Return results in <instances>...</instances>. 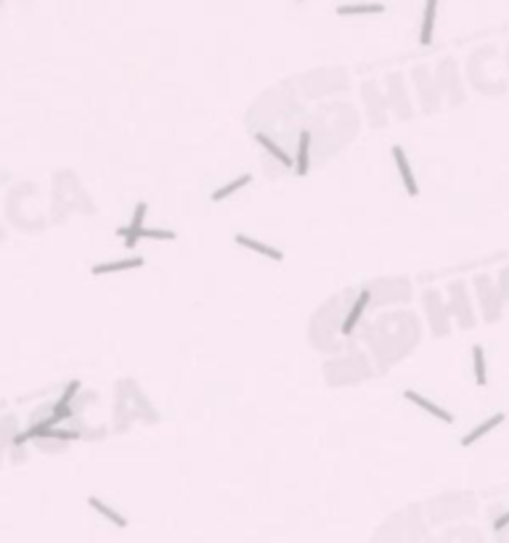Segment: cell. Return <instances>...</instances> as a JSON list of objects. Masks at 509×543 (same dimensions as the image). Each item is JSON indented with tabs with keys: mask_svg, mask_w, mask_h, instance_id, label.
Wrapping results in <instances>:
<instances>
[{
	"mask_svg": "<svg viewBox=\"0 0 509 543\" xmlns=\"http://www.w3.org/2000/svg\"><path fill=\"white\" fill-rule=\"evenodd\" d=\"M403 398H406L408 403H414L417 408H422L424 413H430L432 419L443 422V424H451V422H454V413H451V411H446V408H441L438 403L427 400V398H424V395H419L417 390H403Z\"/></svg>",
	"mask_w": 509,
	"mask_h": 543,
	"instance_id": "9a60e30c",
	"label": "cell"
},
{
	"mask_svg": "<svg viewBox=\"0 0 509 543\" xmlns=\"http://www.w3.org/2000/svg\"><path fill=\"white\" fill-rule=\"evenodd\" d=\"M435 19H438V0H427L422 14V30H419V43L424 48L432 45V34H435Z\"/></svg>",
	"mask_w": 509,
	"mask_h": 543,
	"instance_id": "d6986e66",
	"label": "cell"
},
{
	"mask_svg": "<svg viewBox=\"0 0 509 543\" xmlns=\"http://www.w3.org/2000/svg\"><path fill=\"white\" fill-rule=\"evenodd\" d=\"M88 506H90V509H96V511H99V514H101L103 520H109V522H112V525H114V527H128V520H125V517H122V514H119L117 509H112L109 504H103L101 498H96V495H90V498H88Z\"/></svg>",
	"mask_w": 509,
	"mask_h": 543,
	"instance_id": "603a6c76",
	"label": "cell"
},
{
	"mask_svg": "<svg viewBox=\"0 0 509 543\" xmlns=\"http://www.w3.org/2000/svg\"><path fill=\"white\" fill-rule=\"evenodd\" d=\"M310 146H313V133L306 127L297 136V156H295V167H292L300 178H306L310 172Z\"/></svg>",
	"mask_w": 509,
	"mask_h": 543,
	"instance_id": "ac0fdd59",
	"label": "cell"
},
{
	"mask_svg": "<svg viewBox=\"0 0 509 543\" xmlns=\"http://www.w3.org/2000/svg\"><path fill=\"white\" fill-rule=\"evenodd\" d=\"M353 294H356V289H342L337 294H332L329 300H323L321 305L316 307V313L310 316L308 340L323 356H335L342 350L339 329H342V321H345V313L350 307Z\"/></svg>",
	"mask_w": 509,
	"mask_h": 543,
	"instance_id": "7a4b0ae2",
	"label": "cell"
},
{
	"mask_svg": "<svg viewBox=\"0 0 509 543\" xmlns=\"http://www.w3.org/2000/svg\"><path fill=\"white\" fill-rule=\"evenodd\" d=\"M499 291H501L504 300H509V268H504L501 276H499Z\"/></svg>",
	"mask_w": 509,
	"mask_h": 543,
	"instance_id": "4316f807",
	"label": "cell"
},
{
	"mask_svg": "<svg viewBox=\"0 0 509 543\" xmlns=\"http://www.w3.org/2000/svg\"><path fill=\"white\" fill-rule=\"evenodd\" d=\"M374 363L372 358L366 356L361 347L350 345V350H339L332 358L323 360V376L329 387H348V385H358L374 376Z\"/></svg>",
	"mask_w": 509,
	"mask_h": 543,
	"instance_id": "3957f363",
	"label": "cell"
},
{
	"mask_svg": "<svg viewBox=\"0 0 509 543\" xmlns=\"http://www.w3.org/2000/svg\"><path fill=\"white\" fill-rule=\"evenodd\" d=\"M234 241H237L239 247H244V249L254 252V255L266 257V260H273V263H281V260H284V252H281V249H276V247L266 244V241H257V238L247 236V234H237Z\"/></svg>",
	"mask_w": 509,
	"mask_h": 543,
	"instance_id": "e0dca14e",
	"label": "cell"
},
{
	"mask_svg": "<svg viewBox=\"0 0 509 543\" xmlns=\"http://www.w3.org/2000/svg\"><path fill=\"white\" fill-rule=\"evenodd\" d=\"M114 419H117V432H122V429L130 427L133 419L157 424L159 422V413L149 403V398L143 395V390L138 387V382H133V379H119L117 400H114Z\"/></svg>",
	"mask_w": 509,
	"mask_h": 543,
	"instance_id": "277c9868",
	"label": "cell"
},
{
	"mask_svg": "<svg viewBox=\"0 0 509 543\" xmlns=\"http://www.w3.org/2000/svg\"><path fill=\"white\" fill-rule=\"evenodd\" d=\"M146 209H149V204L138 202L136 209H133L130 223H128V225H122V228H117V236L125 241V247H128V249H136V244L141 241V231L146 228Z\"/></svg>",
	"mask_w": 509,
	"mask_h": 543,
	"instance_id": "7c38bea8",
	"label": "cell"
},
{
	"mask_svg": "<svg viewBox=\"0 0 509 543\" xmlns=\"http://www.w3.org/2000/svg\"><path fill=\"white\" fill-rule=\"evenodd\" d=\"M385 88H388V93H385V99L390 103L392 109H395V114L398 117L408 119L411 117V106H408V96H406V88H403V77L401 74H388V80H385Z\"/></svg>",
	"mask_w": 509,
	"mask_h": 543,
	"instance_id": "8fae6325",
	"label": "cell"
},
{
	"mask_svg": "<svg viewBox=\"0 0 509 543\" xmlns=\"http://www.w3.org/2000/svg\"><path fill=\"white\" fill-rule=\"evenodd\" d=\"M297 3H303V0H297Z\"/></svg>",
	"mask_w": 509,
	"mask_h": 543,
	"instance_id": "f546056e",
	"label": "cell"
},
{
	"mask_svg": "<svg viewBox=\"0 0 509 543\" xmlns=\"http://www.w3.org/2000/svg\"><path fill=\"white\" fill-rule=\"evenodd\" d=\"M385 14L382 3H345L337 6V17H377Z\"/></svg>",
	"mask_w": 509,
	"mask_h": 543,
	"instance_id": "ffe728a7",
	"label": "cell"
},
{
	"mask_svg": "<svg viewBox=\"0 0 509 543\" xmlns=\"http://www.w3.org/2000/svg\"><path fill=\"white\" fill-rule=\"evenodd\" d=\"M504 419H507L504 413H493L491 419H486V422H483V424H477L475 429H472V432H467V435L461 438V445H464V448H470V445H475V442L480 440V438H486V435H488L491 429H496V427L501 424Z\"/></svg>",
	"mask_w": 509,
	"mask_h": 543,
	"instance_id": "44dd1931",
	"label": "cell"
},
{
	"mask_svg": "<svg viewBox=\"0 0 509 543\" xmlns=\"http://www.w3.org/2000/svg\"><path fill=\"white\" fill-rule=\"evenodd\" d=\"M369 291H372V303L379 307L411 300V284L406 278H379L369 287Z\"/></svg>",
	"mask_w": 509,
	"mask_h": 543,
	"instance_id": "52a82bcc",
	"label": "cell"
},
{
	"mask_svg": "<svg viewBox=\"0 0 509 543\" xmlns=\"http://www.w3.org/2000/svg\"><path fill=\"white\" fill-rule=\"evenodd\" d=\"M369 305H372V291H369V287L356 289V294H353V300H350V307H348V313H345L342 329H339V337H342V342H348V345H356V331L361 329L363 318H366Z\"/></svg>",
	"mask_w": 509,
	"mask_h": 543,
	"instance_id": "5b68a950",
	"label": "cell"
},
{
	"mask_svg": "<svg viewBox=\"0 0 509 543\" xmlns=\"http://www.w3.org/2000/svg\"><path fill=\"white\" fill-rule=\"evenodd\" d=\"M17 435H19L17 419H14V416H6V419L0 422V442H3V445H11Z\"/></svg>",
	"mask_w": 509,
	"mask_h": 543,
	"instance_id": "d4e9b609",
	"label": "cell"
},
{
	"mask_svg": "<svg viewBox=\"0 0 509 543\" xmlns=\"http://www.w3.org/2000/svg\"><path fill=\"white\" fill-rule=\"evenodd\" d=\"M361 96H363V106H366V114L372 119V125H388V99L382 93V88L377 85L374 80H366L361 85Z\"/></svg>",
	"mask_w": 509,
	"mask_h": 543,
	"instance_id": "30bf717a",
	"label": "cell"
},
{
	"mask_svg": "<svg viewBox=\"0 0 509 543\" xmlns=\"http://www.w3.org/2000/svg\"><path fill=\"white\" fill-rule=\"evenodd\" d=\"M254 143H257L263 152L268 154L273 162H279L284 170H292V167H295V159H292V156H289V154L281 149V143H279L276 138L268 136V133H260V130H257V133H254Z\"/></svg>",
	"mask_w": 509,
	"mask_h": 543,
	"instance_id": "5bb4252c",
	"label": "cell"
},
{
	"mask_svg": "<svg viewBox=\"0 0 509 543\" xmlns=\"http://www.w3.org/2000/svg\"><path fill=\"white\" fill-rule=\"evenodd\" d=\"M3 448H6V445H3V442H0V458H3Z\"/></svg>",
	"mask_w": 509,
	"mask_h": 543,
	"instance_id": "f1b7e54d",
	"label": "cell"
},
{
	"mask_svg": "<svg viewBox=\"0 0 509 543\" xmlns=\"http://www.w3.org/2000/svg\"><path fill=\"white\" fill-rule=\"evenodd\" d=\"M175 231L170 228H143L141 231V238H154V241H175Z\"/></svg>",
	"mask_w": 509,
	"mask_h": 543,
	"instance_id": "484cf974",
	"label": "cell"
},
{
	"mask_svg": "<svg viewBox=\"0 0 509 543\" xmlns=\"http://www.w3.org/2000/svg\"><path fill=\"white\" fill-rule=\"evenodd\" d=\"M504 527H509V511H507V514H501V517L493 522V530H496V533H501Z\"/></svg>",
	"mask_w": 509,
	"mask_h": 543,
	"instance_id": "83f0119b",
	"label": "cell"
},
{
	"mask_svg": "<svg viewBox=\"0 0 509 543\" xmlns=\"http://www.w3.org/2000/svg\"><path fill=\"white\" fill-rule=\"evenodd\" d=\"M143 268V257H122V260H106V263H96L90 273L93 276H109V273H125V271H138Z\"/></svg>",
	"mask_w": 509,
	"mask_h": 543,
	"instance_id": "2e32d148",
	"label": "cell"
},
{
	"mask_svg": "<svg viewBox=\"0 0 509 543\" xmlns=\"http://www.w3.org/2000/svg\"><path fill=\"white\" fill-rule=\"evenodd\" d=\"M422 303H424V313H427V323H430L432 334H435V337H448V334H451V313H448V305L443 303L441 291H438V289H427Z\"/></svg>",
	"mask_w": 509,
	"mask_h": 543,
	"instance_id": "8992f818",
	"label": "cell"
},
{
	"mask_svg": "<svg viewBox=\"0 0 509 543\" xmlns=\"http://www.w3.org/2000/svg\"><path fill=\"white\" fill-rule=\"evenodd\" d=\"M472 369H475V382L480 387H486L488 385V373H486V350H483V345L472 347Z\"/></svg>",
	"mask_w": 509,
	"mask_h": 543,
	"instance_id": "cb8c5ba5",
	"label": "cell"
},
{
	"mask_svg": "<svg viewBox=\"0 0 509 543\" xmlns=\"http://www.w3.org/2000/svg\"><path fill=\"white\" fill-rule=\"evenodd\" d=\"M448 313L457 318V323L461 329H472L475 326V310H472V303H470V294H467V284L464 281H454L448 287Z\"/></svg>",
	"mask_w": 509,
	"mask_h": 543,
	"instance_id": "9c48e42d",
	"label": "cell"
},
{
	"mask_svg": "<svg viewBox=\"0 0 509 543\" xmlns=\"http://www.w3.org/2000/svg\"><path fill=\"white\" fill-rule=\"evenodd\" d=\"M250 183H252V175H250V172H244V175H239V178H234V181H228L226 186L215 188L210 199H212V202H226L228 196H234V194H239L241 188H244V186H250Z\"/></svg>",
	"mask_w": 509,
	"mask_h": 543,
	"instance_id": "7402d4cb",
	"label": "cell"
},
{
	"mask_svg": "<svg viewBox=\"0 0 509 543\" xmlns=\"http://www.w3.org/2000/svg\"><path fill=\"white\" fill-rule=\"evenodd\" d=\"M361 340L366 342L372 363L377 371H388L392 363L406 358L419 342V321L408 310H395L363 323Z\"/></svg>",
	"mask_w": 509,
	"mask_h": 543,
	"instance_id": "6da1fadb",
	"label": "cell"
},
{
	"mask_svg": "<svg viewBox=\"0 0 509 543\" xmlns=\"http://www.w3.org/2000/svg\"><path fill=\"white\" fill-rule=\"evenodd\" d=\"M475 289H477V300H480V310H483V321H499L501 318V291L496 289V284L491 281V276L480 273L475 276Z\"/></svg>",
	"mask_w": 509,
	"mask_h": 543,
	"instance_id": "ba28073f",
	"label": "cell"
},
{
	"mask_svg": "<svg viewBox=\"0 0 509 543\" xmlns=\"http://www.w3.org/2000/svg\"><path fill=\"white\" fill-rule=\"evenodd\" d=\"M392 154V162H395V170L401 175V183L406 188L408 196H419V186H417V178H414V170H411V162H408L406 152H403V146H392L390 149Z\"/></svg>",
	"mask_w": 509,
	"mask_h": 543,
	"instance_id": "4fadbf2b",
	"label": "cell"
}]
</instances>
